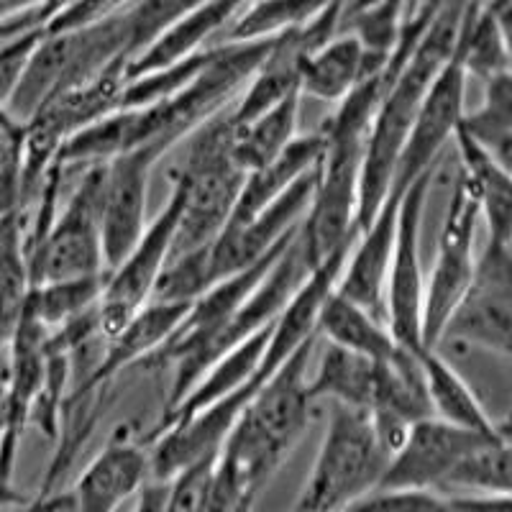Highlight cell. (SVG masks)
Returning <instances> with one entry per match:
<instances>
[{"label":"cell","mask_w":512,"mask_h":512,"mask_svg":"<svg viewBox=\"0 0 512 512\" xmlns=\"http://www.w3.org/2000/svg\"><path fill=\"white\" fill-rule=\"evenodd\" d=\"M466 3L469 0H446L408 59L390 72V85L369 123L359 187V231L372 221L390 192L397 159L408 141L415 113L431 88L433 77L454 52Z\"/></svg>","instance_id":"6da1fadb"},{"label":"cell","mask_w":512,"mask_h":512,"mask_svg":"<svg viewBox=\"0 0 512 512\" xmlns=\"http://www.w3.org/2000/svg\"><path fill=\"white\" fill-rule=\"evenodd\" d=\"M131 59V31L123 11L77 29L49 31L13 88L8 113L24 126L41 103Z\"/></svg>","instance_id":"7a4b0ae2"},{"label":"cell","mask_w":512,"mask_h":512,"mask_svg":"<svg viewBox=\"0 0 512 512\" xmlns=\"http://www.w3.org/2000/svg\"><path fill=\"white\" fill-rule=\"evenodd\" d=\"M231 139L228 105L187 136V154L175 169V177L185 182L187 195L169 256L205 249L231 221L246 177L233 157Z\"/></svg>","instance_id":"3957f363"},{"label":"cell","mask_w":512,"mask_h":512,"mask_svg":"<svg viewBox=\"0 0 512 512\" xmlns=\"http://www.w3.org/2000/svg\"><path fill=\"white\" fill-rule=\"evenodd\" d=\"M390 454L364 410L331 405L326 433L292 512H344L377 492Z\"/></svg>","instance_id":"277c9868"},{"label":"cell","mask_w":512,"mask_h":512,"mask_svg":"<svg viewBox=\"0 0 512 512\" xmlns=\"http://www.w3.org/2000/svg\"><path fill=\"white\" fill-rule=\"evenodd\" d=\"M438 351L479 349L510 359L512 351V244L487 239L459 303L436 338Z\"/></svg>","instance_id":"5b68a950"},{"label":"cell","mask_w":512,"mask_h":512,"mask_svg":"<svg viewBox=\"0 0 512 512\" xmlns=\"http://www.w3.org/2000/svg\"><path fill=\"white\" fill-rule=\"evenodd\" d=\"M100 182L103 164H88L70 198L54 213L49 231L34 246L24 249L31 285L105 274L100 239Z\"/></svg>","instance_id":"8992f818"},{"label":"cell","mask_w":512,"mask_h":512,"mask_svg":"<svg viewBox=\"0 0 512 512\" xmlns=\"http://www.w3.org/2000/svg\"><path fill=\"white\" fill-rule=\"evenodd\" d=\"M185 182L172 175V192L152 223H146L141 239L121 262L105 272L103 292L98 300V320L103 336L121 331L141 308L152 303L164 267L175 244L177 223L185 208Z\"/></svg>","instance_id":"52a82bcc"},{"label":"cell","mask_w":512,"mask_h":512,"mask_svg":"<svg viewBox=\"0 0 512 512\" xmlns=\"http://www.w3.org/2000/svg\"><path fill=\"white\" fill-rule=\"evenodd\" d=\"M436 169L425 172L402 192L397 213V236L392 262L384 282V326L397 344L408 351L423 349V295L425 274L420 256V228H423L425 203L431 195Z\"/></svg>","instance_id":"ba28073f"},{"label":"cell","mask_w":512,"mask_h":512,"mask_svg":"<svg viewBox=\"0 0 512 512\" xmlns=\"http://www.w3.org/2000/svg\"><path fill=\"white\" fill-rule=\"evenodd\" d=\"M479 205L472 187L464 177H456L454 192L448 200L446 216H443L441 233H438L436 262L431 274L425 277L423 295V344L428 349L436 346L441 326L448 313L459 303L461 292L466 290L477 264V226Z\"/></svg>","instance_id":"9c48e42d"},{"label":"cell","mask_w":512,"mask_h":512,"mask_svg":"<svg viewBox=\"0 0 512 512\" xmlns=\"http://www.w3.org/2000/svg\"><path fill=\"white\" fill-rule=\"evenodd\" d=\"M315 175H318V167L251 218L239 223H226V228L218 233V239L208 249L210 282L213 285L218 280L231 277V274L254 267L256 262H262L264 256L280 249L290 239L308 213L315 190Z\"/></svg>","instance_id":"30bf717a"},{"label":"cell","mask_w":512,"mask_h":512,"mask_svg":"<svg viewBox=\"0 0 512 512\" xmlns=\"http://www.w3.org/2000/svg\"><path fill=\"white\" fill-rule=\"evenodd\" d=\"M466 72L461 64L459 49L446 59L438 75L433 77L431 88L420 103L415 121L402 154L397 159L395 177H392L390 192H405L425 172H433L441 164L448 141H454L456 128L464 116L466 98Z\"/></svg>","instance_id":"8fae6325"},{"label":"cell","mask_w":512,"mask_h":512,"mask_svg":"<svg viewBox=\"0 0 512 512\" xmlns=\"http://www.w3.org/2000/svg\"><path fill=\"white\" fill-rule=\"evenodd\" d=\"M162 154L144 146L103 164L100 182V239H103L105 272H111L146 228V192L152 167Z\"/></svg>","instance_id":"7c38bea8"},{"label":"cell","mask_w":512,"mask_h":512,"mask_svg":"<svg viewBox=\"0 0 512 512\" xmlns=\"http://www.w3.org/2000/svg\"><path fill=\"white\" fill-rule=\"evenodd\" d=\"M505 425L507 423H502L497 431H502ZM497 431H469V428L443 423L428 415L410 428L402 446L392 454L379 489H438L441 492L456 466L472 454L484 438L495 436Z\"/></svg>","instance_id":"4fadbf2b"},{"label":"cell","mask_w":512,"mask_h":512,"mask_svg":"<svg viewBox=\"0 0 512 512\" xmlns=\"http://www.w3.org/2000/svg\"><path fill=\"white\" fill-rule=\"evenodd\" d=\"M152 479L149 446L123 425L103 451L77 474L72 489L75 512H118Z\"/></svg>","instance_id":"5bb4252c"},{"label":"cell","mask_w":512,"mask_h":512,"mask_svg":"<svg viewBox=\"0 0 512 512\" xmlns=\"http://www.w3.org/2000/svg\"><path fill=\"white\" fill-rule=\"evenodd\" d=\"M44 344L47 328L26 308L6 356V431L0 436V477L11 482L21 438L44 390Z\"/></svg>","instance_id":"9a60e30c"},{"label":"cell","mask_w":512,"mask_h":512,"mask_svg":"<svg viewBox=\"0 0 512 512\" xmlns=\"http://www.w3.org/2000/svg\"><path fill=\"white\" fill-rule=\"evenodd\" d=\"M402 192H387L384 203L372 216V221L361 228L351 246L336 292L359 308L369 310L384 320V282L392 262L397 236V213H400Z\"/></svg>","instance_id":"2e32d148"},{"label":"cell","mask_w":512,"mask_h":512,"mask_svg":"<svg viewBox=\"0 0 512 512\" xmlns=\"http://www.w3.org/2000/svg\"><path fill=\"white\" fill-rule=\"evenodd\" d=\"M384 70L387 67L372 64L367 49L354 34L338 31L297 59V88L308 98L341 103L364 77Z\"/></svg>","instance_id":"e0dca14e"},{"label":"cell","mask_w":512,"mask_h":512,"mask_svg":"<svg viewBox=\"0 0 512 512\" xmlns=\"http://www.w3.org/2000/svg\"><path fill=\"white\" fill-rule=\"evenodd\" d=\"M323 134L313 131V134H297L290 144L282 149L277 157L264 162L262 167L246 172L244 185H241L239 200L231 213V221L239 223L267 208L272 200H277L282 192L290 190L297 180H303L310 175L320 162L323 154Z\"/></svg>","instance_id":"ac0fdd59"},{"label":"cell","mask_w":512,"mask_h":512,"mask_svg":"<svg viewBox=\"0 0 512 512\" xmlns=\"http://www.w3.org/2000/svg\"><path fill=\"white\" fill-rule=\"evenodd\" d=\"M415 359H418L420 374H423L425 395H428L433 418L459 425V428H469V431H497L505 423L487 413L479 395L472 390V384L456 372L443 351L423 346L420 351H415Z\"/></svg>","instance_id":"d6986e66"},{"label":"cell","mask_w":512,"mask_h":512,"mask_svg":"<svg viewBox=\"0 0 512 512\" xmlns=\"http://www.w3.org/2000/svg\"><path fill=\"white\" fill-rule=\"evenodd\" d=\"M456 152H459V175L469 182L479 205V218L487 223L489 239L512 244V175L510 167L489 157L474 141L456 131Z\"/></svg>","instance_id":"ffe728a7"},{"label":"cell","mask_w":512,"mask_h":512,"mask_svg":"<svg viewBox=\"0 0 512 512\" xmlns=\"http://www.w3.org/2000/svg\"><path fill=\"white\" fill-rule=\"evenodd\" d=\"M318 336H326L328 344L354 351L372 361H392L402 351L384 320L369 310L338 295L336 290L326 297L318 315Z\"/></svg>","instance_id":"44dd1931"},{"label":"cell","mask_w":512,"mask_h":512,"mask_svg":"<svg viewBox=\"0 0 512 512\" xmlns=\"http://www.w3.org/2000/svg\"><path fill=\"white\" fill-rule=\"evenodd\" d=\"M379 364L367 356H359L354 351L338 349L326 344L323 354L318 356L313 374H308V392L315 402L328 400L331 405H346L367 413L369 402L377 384Z\"/></svg>","instance_id":"7402d4cb"},{"label":"cell","mask_w":512,"mask_h":512,"mask_svg":"<svg viewBox=\"0 0 512 512\" xmlns=\"http://www.w3.org/2000/svg\"><path fill=\"white\" fill-rule=\"evenodd\" d=\"M31 287L24 223L21 216H11L0 221V367H6L8 346L29 308Z\"/></svg>","instance_id":"603a6c76"},{"label":"cell","mask_w":512,"mask_h":512,"mask_svg":"<svg viewBox=\"0 0 512 512\" xmlns=\"http://www.w3.org/2000/svg\"><path fill=\"white\" fill-rule=\"evenodd\" d=\"M341 0H249L218 41H272L313 24ZM216 41V44H218Z\"/></svg>","instance_id":"cb8c5ba5"},{"label":"cell","mask_w":512,"mask_h":512,"mask_svg":"<svg viewBox=\"0 0 512 512\" xmlns=\"http://www.w3.org/2000/svg\"><path fill=\"white\" fill-rule=\"evenodd\" d=\"M441 492L477 497H512V441L510 425L484 438L472 454L456 466Z\"/></svg>","instance_id":"d4e9b609"},{"label":"cell","mask_w":512,"mask_h":512,"mask_svg":"<svg viewBox=\"0 0 512 512\" xmlns=\"http://www.w3.org/2000/svg\"><path fill=\"white\" fill-rule=\"evenodd\" d=\"M300 100L303 95L295 93L282 100L280 105L269 108L262 116L251 118L246 123H233V157L244 172L262 167L272 157L285 149L297 136V121H300ZM231 118V116H228Z\"/></svg>","instance_id":"484cf974"},{"label":"cell","mask_w":512,"mask_h":512,"mask_svg":"<svg viewBox=\"0 0 512 512\" xmlns=\"http://www.w3.org/2000/svg\"><path fill=\"white\" fill-rule=\"evenodd\" d=\"M482 85V103L464 111L456 131L474 141L489 157L512 167V75L492 77Z\"/></svg>","instance_id":"4316f807"},{"label":"cell","mask_w":512,"mask_h":512,"mask_svg":"<svg viewBox=\"0 0 512 512\" xmlns=\"http://www.w3.org/2000/svg\"><path fill=\"white\" fill-rule=\"evenodd\" d=\"M344 512H512V497L451 495L438 489H377Z\"/></svg>","instance_id":"83f0119b"},{"label":"cell","mask_w":512,"mask_h":512,"mask_svg":"<svg viewBox=\"0 0 512 512\" xmlns=\"http://www.w3.org/2000/svg\"><path fill=\"white\" fill-rule=\"evenodd\" d=\"M105 274L100 277H82V280L41 282L31 287L29 310L47 331L70 323L80 315L98 308L100 292H103Z\"/></svg>","instance_id":"f1b7e54d"},{"label":"cell","mask_w":512,"mask_h":512,"mask_svg":"<svg viewBox=\"0 0 512 512\" xmlns=\"http://www.w3.org/2000/svg\"><path fill=\"white\" fill-rule=\"evenodd\" d=\"M213 461H200L187 466L167 482V512H205L208 510V489Z\"/></svg>","instance_id":"f546056e"},{"label":"cell","mask_w":512,"mask_h":512,"mask_svg":"<svg viewBox=\"0 0 512 512\" xmlns=\"http://www.w3.org/2000/svg\"><path fill=\"white\" fill-rule=\"evenodd\" d=\"M47 34L49 29H34L13 36V39L0 41V100L3 103H8L13 88H16L24 70L29 67L31 57H34L36 47Z\"/></svg>","instance_id":"4dcf8cb0"},{"label":"cell","mask_w":512,"mask_h":512,"mask_svg":"<svg viewBox=\"0 0 512 512\" xmlns=\"http://www.w3.org/2000/svg\"><path fill=\"white\" fill-rule=\"evenodd\" d=\"M21 216V139L0 134V221Z\"/></svg>","instance_id":"1f68e13d"},{"label":"cell","mask_w":512,"mask_h":512,"mask_svg":"<svg viewBox=\"0 0 512 512\" xmlns=\"http://www.w3.org/2000/svg\"><path fill=\"white\" fill-rule=\"evenodd\" d=\"M8 512H75V505H72V497L70 492H47V495H39V497H29L24 505L13 507Z\"/></svg>","instance_id":"d6a6232c"},{"label":"cell","mask_w":512,"mask_h":512,"mask_svg":"<svg viewBox=\"0 0 512 512\" xmlns=\"http://www.w3.org/2000/svg\"><path fill=\"white\" fill-rule=\"evenodd\" d=\"M134 500V512H167V482L149 479Z\"/></svg>","instance_id":"836d02e7"},{"label":"cell","mask_w":512,"mask_h":512,"mask_svg":"<svg viewBox=\"0 0 512 512\" xmlns=\"http://www.w3.org/2000/svg\"><path fill=\"white\" fill-rule=\"evenodd\" d=\"M26 500H29V497H26L24 492H18V489L13 487L11 479L0 477V512H8L13 510V507L24 505Z\"/></svg>","instance_id":"e575fe53"},{"label":"cell","mask_w":512,"mask_h":512,"mask_svg":"<svg viewBox=\"0 0 512 512\" xmlns=\"http://www.w3.org/2000/svg\"><path fill=\"white\" fill-rule=\"evenodd\" d=\"M21 123L8 113V105L0 100V134L11 136V139H21Z\"/></svg>","instance_id":"d590c367"},{"label":"cell","mask_w":512,"mask_h":512,"mask_svg":"<svg viewBox=\"0 0 512 512\" xmlns=\"http://www.w3.org/2000/svg\"><path fill=\"white\" fill-rule=\"evenodd\" d=\"M6 431V367H0V436Z\"/></svg>","instance_id":"8d00e7d4"}]
</instances>
